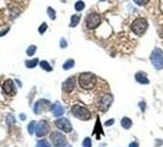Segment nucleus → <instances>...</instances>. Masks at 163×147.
<instances>
[{
  "mask_svg": "<svg viewBox=\"0 0 163 147\" xmlns=\"http://www.w3.org/2000/svg\"><path fill=\"white\" fill-rule=\"evenodd\" d=\"M77 91V81H76V77L71 76L67 80H65L64 84H63V97L64 101L66 102H71L75 98V95Z\"/></svg>",
  "mask_w": 163,
  "mask_h": 147,
  "instance_id": "f257e3e1",
  "label": "nucleus"
},
{
  "mask_svg": "<svg viewBox=\"0 0 163 147\" xmlns=\"http://www.w3.org/2000/svg\"><path fill=\"white\" fill-rule=\"evenodd\" d=\"M71 113L75 118L80 119V120H90L91 119V113L90 110L86 108V107L84 105H80V104H75L73 105V108H71Z\"/></svg>",
  "mask_w": 163,
  "mask_h": 147,
  "instance_id": "f03ea898",
  "label": "nucleus"
},
{
  "mask_svg": "<svg viewBox=\"0 0 163 147\" xmlns=\"http://www.w3.org/2000/svg\"><path fill=\"white\" fill-rule=\"evenodd\" d=\"M147 27H148V23H147V20L144 19V17H139L136 19L132 25H131V30L135 34L138 36H142L146 31H147Z\"/></svg>",
  "mask_w": 163,
  "mask_h": 147,
  "instance_id": "7ed1b4c3",
  "label": "nucleus"
},
{
  "mask_svg": "<svg viewBox=\"0 0 163 147\" xmlns=\"http://www.w3.org/2000/svg\"><path fill=\"white\" fill-rule=\"evenodd\" d=\"M150 59H151L152 65L155 66L157 70L163 69V51H162L159 48L153 49V51H152V54H151Z\"/></svg>",
  "mask_w": 163,
  "mask_h": 147,
  "instance_id": "20e7f679",
  "label": "nucleus"
},
{
  "mask_svg": "<svg viewBox=\"0 0 163 147\" xmlns=\"http://www.w3.org/2000/svg\"><path fill=\"white\" fill-rule=\"evenodd\" d=\"M50 141L57 147H61V146L66 145V137L61 132H58V131H54V132L50 134Z\"/></svg>",
  "mask_w": 163,
  "mask_h": 147,
  "instance_id": "39448f33",
  "label": "nucleus"
},
{
  "mask_svg": "<svg viewBox=\"0 0 163 147\" xmlns=\"http://www.w3.org/2000/svg\"><path fill=\"white\" fill-rule=\"evenodd\" d=\"M49 131H50V126H49L48 122H46V120H42V122H39V123L36 125V135H37L38 137L46 136Z\"/></svg>",
  "mask_w": 163,
  "mask_h": 147,
  "instance_id": "423d86ee",
  "label": "nucleus"
},
{
  "mask_svg": "<svg viewBox=\"0 0 163 147\" xmlns=\"http://www.w3.org/2000/svg\"><path fill=\"white\" fill-rule=\"evenodd\" d=\"M99 23H101V17H99L98 14H96V12H92V14H90L86 17V26L90 30L96 28Z\"/></svg>",
  "mask_w": 163,
  "mask_h": 147,
  "instance_id": "0eeeda50",
  "label": "nucleus"
},
{
  "mask_svg": "<svg viewBox=\"0 0 163 147\" xmlns=\"http://www.w3.org/2000/svg\"><path fill=\"white\" fill-rule=\"evenodd\" d=\"M55 126L60 130H63L64 132H71L73 130V125L70 123V120L69 119H66V118H60L58 119L57 122H55Z\"/></svg>",
  "mask_w": 163,
  "mask_h": 147,
  "instance_id": "6e6552de",
  "label": "nucleus"
},
{
  "mask_svg": "<svg viewBox=\"0 0 163 147\" xmlns=\"http://www.w3.org/2000/svg\"><path fill=\"white\" fill-rule=\"evenodd\" d=\"M49 107H50L49 101H47V99H39V101H37L33 110H34L36 114H42L43 112H46L49 108Z\"/></svg>",
  "mask_w": 163,
  "mask_h": 147,
  "instance_id": "1a4fd4ad",
  "label": "nucleus"
},
{
  "mask_svg": "<svg viewBox=\"0 0 163 147\" xmlns=\"http://www.w3.org/2000/svg\"><path fill=\"white\" fill-rule=\"evenodd\" d=\"M3 91L4 93H6L7 96L12 97L16 95V88H15V85H13L12 80H6V81L3 84Z\"/></svg>",
  "mask_w": 163,
  "mask_h": 147,
  "instance_id": "9d476101",
  "label": "nucleus"
},
{
  "mask_svg": "<svg viewBox=\"0 0 163 147\" xmlns=\"http://www.w3.org/2000/svg\"><path fill=\"white\" fill-rule=\"evenodd\" d=\"M52 113L55 115V116H60V115H63L64 114V108H63V105L60 104V103H54L53 105H52Z\"/></svg>",
  "mask_w": 163,
  "mask_h": 147,
  "instance_id": "9b49d317",
  "label": "nucleus"
},
{
  "mask_svg": "<svg viewBox=\"0 0 163 147\" xmlns=\"http://www.w3.org/2000/svg\"><path fill=\"white\" fill-rule=\"evenodd\" d=\"M135 80H136L139 84H142V85H147V84H148V78H147L146 74H145V72H141V71L135 75Z\"/></svg>",
  "mask_w": 163,
  "mask_h": 147,
  "instance_id": "f8f14e48",
  "label": "nucleus"
},
{
  "mask_svg": "<svg viewBox=\"0 0 163 147\" xmlns=\"http://www.w3.org/2000/svg\"><path fill=\"white\" fill-rule=\"evenodd\" d=\"M132 125V122L130 118H123L121 119V126H123L124 129H130Z\"/></svg>",
  "mask_w": 163,
  "mask_h": 147,
  "instance_id": "ddd939ff",
  "label": "nucleus"
},
{
  "mask_svg": "<svg viewBox=\"0 0 163 147\" xmlns=\"http://www.w3.org/2000/svg\"><path fill=\"white\" fill-rule=\"evenodd\" d=\"M80 19H81L80 15H73L71 22H70V27H75V26H77V23L80 22Z\"/></svg>",
  "mask_w": 163,
  "mask_h": 147,
  "instance_id": "4468645a",
  "label": "nucleus"
},
{
  "mask_svg": "<svg viewBox=\"0 0 163 147\" xmlns=\"http://www.w3.org/2000/svg\"><path fill=\"white\" fill-rule=\"evenodd\" d=\"M74 63H75V61H74L73 59H69L67 61H65V64H64V66H63L64 70H69V69H71L73 66H74Z\"/></svg>",
  "mask_w": 163,
  "mask_h": 147,
  "instance_id": "2eb2a0df",
  "label": "nucleus"
},
{
  "mask_svg": "<svg viewBox=\"0 0 163 147\" xmlns=\"http://www.w3.org/2000/svg\"><path fill=\"white\" fill-rule=\"evenodd\" d=\"M37 64H38V59H32L30 61H26V66H27V68H34Z\"/></svg>",
  "mask_w": 163,
  "mask_h": 147,
  "instance_id": "dca6fc26",
  "label": "nucleus"
},
{
  "mask_svg": "<svg viewBox=\"0 0 163 147\" xmlns=\"http://www.w3.org/2000/svg\"><path fill=\"white\" fill-rule=\"evenodd\" d=\"M37 147H50V143L47 140H40V141H38Z\"/></svg>",
  "mask_w": 163,
  "mask_h": 147,
  "instance_id": "f3484780",
  "label": "nucleus"
},
{
  "mask_svg": "<svg viewBox=\"0 0 163 147\" xmlns=\"http://www.w3.org/2000/svg\"><path fill=\"white\" fill-rule=\"evenodd\" d=\"M40 68L42 69H44V70H47V71H52V68H50V65L47 63V61H40Z\"/></svg>",
  "mask_w": 163,
  "mask_h": 147,
  "instance_id": "a211bd4d",
  "label": "nucleus"
},
{
  "mask_svg": "<svg viewBox=\"0 0 163 147\" xmlns=\"http://www.w3.org/2000/svg\"><path fill=\"white\" fill-rule=\"evenodd\" d=\"M75 9H76V11H82V10L85 9L84 1H77V3L75 4Z\"/></svg>",
  "mask_w": 163,
  "mask_h": 147,
  "instance_id": "6ab92c4d",
  "label": "nucleus"
},
{
  "mask_svg": "<svg viewBox=\"0 0 163 147\" xmlns=\"http://www.w3.org/2000/svg\"><path fill=\"white\" fill-rule=\"evenodd\" d=\"M36 49H37V47H36V46H31L30 48H27V55H28V57H32V55L34 54Z\"/></svg>",
  "mask_w": 163,
  "mask_h": 147,
  "instance_id": "aec40b11",
  "label": "nucleus"
},
{
  "mask_svg": "<svg viewBox=\"0 0 163 147\" xmlns=\"http://www.w3.org/2000/svg\"><path fill=\"white\" fill-rule=\"evenodd\" d=\"M47 28H48V25L44 22V23H42V26L39 27V30H38V31H39V33H40V34H43V33L47 31Z\"/></svg>",
  "mask_w": 163,
  "mask_h": 147,
  "instance_id": "412c9836",
  "label": "nucleus"
},
{
  "mask_svg": "<svg viewBox=\"0 0 163 147\" xmlns=\"http://www.w3.org/2000/svg\"><path fill=\"white\" fill-rule=\"evenodd\" d=\"M36 125H37L36 122H31V123H30V125H28V132H30V134H33Z\"/></svg>",
  "mask_w": 163,
  "mask_h": 147,
  "instance_id": "4be33fe9",
  "label": "nucleus"
},
{
  "mask_svg": "<svg viewBox=\"0 0 163 147\" xmlns=\"http://www.w3.org/2000/svg\"><path fill=\"white\" fill-rule=\"evenodd\" d=\"M48 14H49V16H50V19L52 20H54V19H55V11H54L52 7H48Z\"/></svg>",
  "mask_w": 163,
  "mask_h": 147,
  "instance_id": "5701e85b",
  "label": "nucleus"
},
{
  "mask_svg": "<svg viewBox=\"0 0 163 147\" xmlns=\"http://www.w3.org/2000/svg\"><path fill=\"white\" fill-rule=\"evenodd\" d=\"M84 147H91V139L90 137H86L84 140Z\"/></svg>",
  "mask_w": 163,
  "mask_h": 147,
  "instance_id": "b1692460",
  "label": "nucleus"
},
{
  "mask_svg": "<svg viewBox=\"0 0 163 147\" xmlns=\"http://www.w3.org/2000/svg\"><path fill=\"white\" fill-rule=\"evenodd\" d=\"M134 1L138 5L142 6V5H145V4H147V3H148V0H134Z\"/></svg>",
  "mask_w": 163,
  "mask_h": 147,
  "instance_id": "393cba45",
  "label": "nucleus"
},
{
  "mask_svg": "<svg viewBox=\"0 0 163 147\" xmlns=\"http://www.w3.org/2000/svg\"><path fill=\"white\" fill-rule=\"evenodd\" d=\"M129 147H139V143H138V142H131V143L129 145Z\"/></svg>",
  "mask_w": 163,
  "mask_h": 147,
  "instance_id": "a878e982",
  "label": "nucleus"
},
{
  "mask_svg": "<svg viewBox=\"0 0 163 147\" xmlns=\"http://www.w3.org/2000/svg\"><path fill=\"white\" fill-rule=\"evenodd\" d=\"M113 122H114V120H113V119H111V120H108V122H107V125H112V124H113Z\"/></svg>",
  "mask_w": 163,
  "mask_h": 147,
  "instance_id": "bb28decb",
  "label": "nucleus"
},
{
  "mask_svg": "<svg viewBox=\"0 0 163 147\" xmlns=\"http://www.w3.org/2000/svg\"><path fill=\"white\" fill-rule=\"evenodd\" d=\"M66 47V44H65V41L64 39H61V48H65Z\"/></svg>",
  "mask_w": 163,
  "mask_h": 147,
  "instance_id": "cd10ccee",
  "label": "nucleus"
},
{
  "mask_svg": "<svg viewBox=\"0 0 163 147\" xmlns=\"http://www.w3.org/2000/svg\"><path fill=\"white\" fill-rule=\"evenodd\" d=\"M69 147H71V146H69Z\"/></svg>",
  "mask_w": 163,
  "mask_h": 147,
  "instance_id": "c85d7f7f",
  "label": "nucleus"
}]
</instances>
